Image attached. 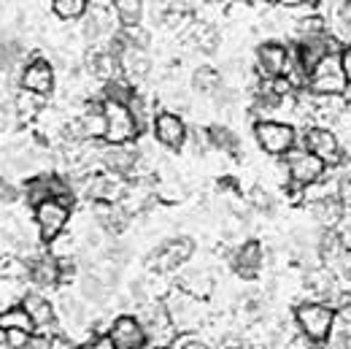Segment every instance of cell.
Here are the masks:
<instances>
[{
    "instance_id": "6da1fadb",
    "label": "cell",
    "mask_w": 351,
    "mask_h": 349,
    "mask_svg": "<svg viewBox=\"0 0 351 349\" xmlns=\"http://www.w3.org/2000/svg\"><path fill=\"white\" fill-rule=\"evenodd\" d=\"M135 317L141 319L143 330H146V339L149 344L157 349H168L173 347V341L178 339V330L171 322V314L162 301H154V298H146V301H138L135 306Z\"/></svg>"
},
{
    "instance_id": "7a4b0ae2",
    "label": "cell",
    "mask_w": 351,
    "mask_h": 349,
    "mask_svg": "<svg viewBox=\"0 0 351 349\" xmlns=\"http://www.w3.org/2000/svg\"><path fill=\"white\" fill-rule=\"evenodd\" d=\"M292 319H295V325L306 333L311 341L322 344L332 333V328H335V308L330 304H324V301H308V298H303L292 308Z\"/></svg>"
},
{
    "instance_id": "3957f363",
    "label": "cell",
    "mask_w": 351,
    "mask_h": 349,
    "mask_svg": "<svg viewBox=\"0 0 351 349\" xmlns=\"http://www.w3.org/2000/svg\"><path fill=\"white\" fill-rule=\"evenodd\" d=\"M165 308L171 314V322L176 325L178 333H200V328L208 322V311H206V301L186 295L184 290L173 287L165 295Z\"/></svg>"
},
{
    "instance_id": "277c9868",
    "label": "cell",
    "mask_w": 351,
    "mask_h": 349,
    "mask_svg": "<svg viewBox=\"0 0 351 349\" xmlns=\"http://www.w3.org/2000/svg\"><path fill=\"white\" fill-rule=\"evenodd\" d=\"M254 141L267 157H284L300 144V133L295 125L281 122V120H257L252 125Z\"/></svg>"
},
{
    "instance_id": "5b68a950",
    "label": "cell",
    "mask_w": 351,
    "mask_h": 349,
    "mask_svg": "<svg viewBox=\"0 0 351 349\" xmlns=\"http://www.w3.org/2000/svg\"><path fill=\"white\" fill-rule=\"evenodd\" d=\"M300 146H306L308 152H313L327 168H341L346 163L343 155V141L335 128H319L311 125L306 131H300Z\"/></svg>"
},
{
    "instance_id": "8992f818",
    "label": "cell",
    "mask_w": 351,
    "mask_h": 349,
    "mask_svg": "<svg viewBox=\"0 0 351 349\" xmlns=\"http://www.w3.org/2000/svg\"><path fill=\"white\" fill-rule=\"evenodd\" d=\"M295 63V49L284 41H263L254 49V74L260 79H284Z\"/></svg>"
},
{
    "instance_id": "52a82bcc",
    "label": "cell",
    "mask_w": 351,
    "mask_h": 349,
    "mask_svg": "<svg viewBox=\"0 0 351 349\" xmlns=\"http://www.w3.org/2000/svg\"><path fill=\"white\" fill-rule=\"evenodd\" d=\"M119 19L114 16L111 5H89L87 14L82 16V38L92 46H111L119 36Z\"/></svg>"
},
{
    "instance_id": "ba28073f",
    "label": "cell",
    "mask_w": 351,
    "mask_h": 349,
    "mask_svg": "<svg viewBox=\"0 0 351 349\" xmlns=\"http://www.w3.org/2000/svg\"><path fill=\"white\" fill-rule=\"evenodd\" d=\"M73 217V203L62 201V198H49L44 203H38L33 209V219H36V230L41 236V241H54L57 236H62L71 225Z\"/></svg>"
},
{
    "instance_id": "9c48e42d",
    "label": "cell",
    "mask_w": 351,
    "mask_h": 349,
    "mask_svg": "<svg viewBox=\"0 0 351 349\" xmlns=\"http://www.w3.org/2000/svg\"><path fill=\"white\" fill-rule=\"evenodd\" d=\"M306 89L313 92V95H346L349 79H346V74H343V68H341L338 52L327 54L324 60H319V63L311 68Z\"/></svg>"
},
{
    "instance_id": "30bf717a",
    "label": "cell",
    "mask_w": 351,
    "mask_h": 349,
    "mask_svg": "<svg viewBox=\"0 0 351 349\" xmlns=\"http://www.w3.org/2000/svg\"><path fill=\"white\" fill-rule=\"evenodd\" d=\"M313 11L324 22V30L335 44H351V3H346V0H313Z\"/></svg>"
},
{
    "instance_id": "8fae6325",
    "label": "cell",
    "mask_w": 351,
    "mask_h": 349,
    "mask_svg": "<svg viewBox=\"0 0 351 349\" xmlns=\"http://www.w3.org/2000/svg\"><path fill=\"white\" fill-rule=\"evenodd\" d=\"M106 109V135L103 144H135L141 128L132 117L128 103H114V100H103Z\"/></svg>"
},
{
    "instance_id": "7c38bea8",
    "label": "cell",
    "mask_w": 351,
    "mask_h": 349,
    "mask_svg": "<svg viewBox=\"0 0 351 349\" xmlns=\"http://www.w3.org/2000/svg\"><path fill=\"white\" fill-rule=\"evenodd\" d=\"M82 192L87 198V203H122L130 184L125 176H117L111 171H100V174H89L84 181H82Z\"/></svg>"
},
{
    "instance_id": "4fadbf2b",
    "label": "cell",
    "mask_w": 351,
    "mask_h": 349,
    "mask_svg": "<svg viewBox=\"0 0 351 349\" xmlns=\"http://www.w3.org/2000/svg\"><path fill=\"white\" fill-rule=\"evenodd\" d=\"M281 160H284V168H287V176H289L292 187H306L311 181H316L319 176L327 174V166L313 152H308L306 146H300V144L292 152H287Z\"/></svg>"
},
{
    "instance_id": "5bb4252c",
    "label": "cell",
    "mask_w": 351,
    "mask_h": 349,
    "mask_svg": "<svg viewBox=\"0 0 351 349\" xmlns=\"http://www.w3.org/2000/svg\"><path fill=\"white\" fill-rule=\"evenodd\" d=\"M230 265L235 268V273L246 282H254L257 276H263L267 268V247L257 238H243L232 255H230Z\"/></svg>"
},
{
    "instance_id": "9a60e30c",
    "label": "cell",
    "mask_w": 351,
    "mask_h": 349,
    "mask_svg": "<svg viewBox=\"0 0 351 349\" xmlns=\"http://www.w3.org/2000/svg\"><path fill=\"white\" fill-rule=\"evenodd\" d=\"M152 138L162 146V149H171V152H178L186 146V138H189V128L184 122V117L178 111H157L154 120H152Z\"/></svg>"
},
{
    "instance_id": "2e32d148",
    "label": "cell",
    "mask_w": 351,
    "mask_h": 349,
    "mask_svg": "<svg viewBox=\"0 0 351 349\" xmlns=\"http://www.w3.org/2000/svg\"><path fill=\"white\" fill-rule=\"evenodd\" d=\"M111 49H114V52H117V57H119L122 76L130 82L132 87H135V85H141V82L152 74V57H149V52H146L143 46L128 44V41H122V38L117 36V41L111 44Z\"/></svg>"
},
{
    "instance_id": "e0dca14e",
    "label": "cell",
    "mask_w": 351,
    "mask_h": 349,
    "mask_svg": "<svg viewBox=\"0 0 351 349\" xmlns=\"http://www.w3.org/2000/svg\"><path fill=\"white\" fill-rule=\"evenodd\" d=\"M97 160L106 171L117 176H125L132 179L138 176V160H141V152L135 144H103L97 149Z\"/></svg>"
},
{
    "instance_id": "ac0fdd59",
    "label": "cell",
    "mask_w": 351,
    "mask_h": 349,
    "mask_svg": "<svg viewBox=\"0 0 351 349\" xmlns=\"http://www.w3.org/2000/svg\"><path fill=\"white\" fill-rule=\"evenodd\" d=\"M195 255V241L186 238V236H178V238H171L165 244H160L154 252H152V265L154 271L160 273H178L186 262L192 260Z\"/></svg>"
},
{
    "instance_id": "d6986e66",
    "label": "cell",
    "mask_w": 351,
    "mask_h": 349,
    "mask_svg": "<svg viewBox=\"0 0 351 349\" xmlns=\"http://www.w3.org/2000/svg\"><path fill=\"white\" fill-rule=\"evenodd\" d=\"M54 82H57V74H54V65L46 57H33L19 71V87L30 89L41 98H49L54 92Z\"/></svg>"
},
{
    "instance_id": "ffe728a7",
    "label": "cell",
    "mask_w": 351,
    "mask_h": 349,
    "mask_svg": "<svg viewBox=\"0 0 351 349\" xmlns=\"http://www.w3.org/2000/svg\"><path fill=\"white\" fill-rule=\"evenodd\" d=\"M106 333L114 339V344L119 349H143L149 344L146 339V330L141 325V319L135 314H119L108 322Z\"/></svg>"
},
{
    "instance_id": "44dd1931",
    "label": "cell",
    "mask_w": 351,
    "mask_h": 349,
    "mask_svg": "<svg viewBox=\"0 0 351 349\" xmlns=\"http://www.w3.org/2000/svg\"><path fill=\"white\" fill-rule=\"evenodd\" d=\"M84 68H87L89 76L95 82H100V85H108V82L122 76L119 57H117V52L111 46H92L87 52V57H84Z\"/></svg>"
},
{
    "instance_id": "7402d4cb",
    "label": "cell",
    "mask_w": 351,
    "mask_h": 349,
    "mask_svg": "<svg viewBox=\"0 0 351 349\" xmlns=\"http://www.w3.org/2000/svg\"><path fill=\"white\" fill-rule=\"evenodd\" d=\"M176 287L184 290L186 295L192 298H200V301H208L217 290V279L208 268H181L178 276H176Z\"/></svg>"
},
{
    "instance_id": "603a6c76",
    "label": "cell",
    "mask_w": 351,
    "mask_h": 349,
    "mask_svg": "<svg viewBox=\"0 0 351 349\" xmlns=\"http://www.w3.org/2000/svg\"><path fill=\"white\" fill-rule=\"evenodd\" d=\"M27 279L36 284V287H44V290H54L57 284H62V265L60 260L46 252V255H38L27 262Z\"/></svg>"
},
{
    "instance_id": "cb8c5ba5",
    "label": "cell",
    "mask_w": 351,
    "mask_h": 349,
    "mask_svg": "<svg viewBox=\"0 0 351 349\" xmlns=\"http://www.w3.org/2000/svg\"><path fill=\"white\" fill-rule=\"evenodd\" d=\"M19 304L25 306V311L30 314L33 325H36V333H46L49 328H57V306L51 304L46 295L41 293H25Z\"/></svg>"
},
{
    "instance_id": "d4e9b609",
    "label": "cell",
    "mask_w": 351,
    "mask_h": 349,
    "mask_svg": "<svg viewBox=\"0 0 351 349\" xmlns=\"http://www.w3.org/2000/svg\"><path fill=\"white\" fill-rule=\"evenodd\" d=\"M306 212H308L311 225H313L316 230H332V227H338V222L346 214V209L341 206L338 198H327V201H322V203L306 206Z\"/></svg>"
},
{
    "instance_id": "484cf974",
    "label": "cell",
    "mask_w": 351,
    "mask_h": 349,
    "mask_svg": "<svg viewBox=\"0 0 351 349\" xmlns=\"http://www.w3.org/2000/svg\"><path fill=\"white\" fill-rule=\"evenodd\" d=\"M208 141H211V149L221 152L224 157L241 160V155H243V144L230 125H208Z\"/></svg>"
},
{
    "instance_id": "4316f807",
    "label": "cell",
    "mask_w": 351,
    "mask_h": 349,
    "mask_svg": "<svg viewBox=\"0 0 351 349\" xmlns=\"http://www.w3.org/2000/svg\"><path fill=\"white\" fill-rule=\"evenodd\" d=\"M186 38H189V44L195 46L197 52H203V54H214L221 44V33L211 22H192L186 27Z\"/></svg>"
},
{
    "instance_id": "83f0119b",
    "label": "cell",
    "mask_w": 351,
    "mask_h": 349,
    "mask_svg": "<svg viewBox=\"0 0 351 349\" xmlns=\"http://www.w3.org/2000/svg\"><path fill=\"white\" fill-rule=\"evenodd\" d=\"M11 98H14V111H16V120L19 122H33V120H38L44 114L46 98H41V95L19 87Z\"/></svg>"
},
{
    "instance_id": "f1b7e54d",
    "label": "cell",
    "mask_w": 351,
    "mask_h": 349,
    "mask_svg": "<svg viewBox=\"0 0 351 349\" xmlns=\"http://www.w3.org/2000/svg\"><path fill=\"white\" fill-rule=\"evenodd\" d=\"M221 85H224L221 74L217 68H211V65H200V68L192 74V89H195L200 98H214L221 89Z\"/></svg>"
},
{
    "instance_id": "f546056e",
    "label": "cell",
    "mask_w": 351,
    "mask_h": 349,
    "mask_svg": "<svg viewBox=\"0 0 351 349\" xmlns=\"http://www.w3.org/2000/svg\"><path fill=\"white\" fill-rule=\"evenodd\" d=\"M0 330H25V333H36V325L30 319V314L25 311V306H8L0 311Z\"/></svg>"
},
{
    "instance_id": "4dcf8cb0",
    "label": "cell",
    "mask_w": 351,
    "mask_h": 349,
    "mask_svg": "<svg viewBox=\"0 0 351 349\" xmlns=\"http://www.w3.org/2000/svg\"><path fill=\"white\" fill-rule=\"evenodd\" d=\"M111 11L122 27H135L143 22V0H111Z\"/></svg>"
},
{
    "instance_id": "1f68e13d",
    "label": "cell",
    "mask_w": 351,
    "mask_h": 349,
    "mask_svg": "<svg viewBox=\"0 0 351 349\" xmlns=\"http://www.w3.org/2000/svg\"><path fill=\"white\" fill-rule=\"evenodd\" d=\"M92 5L89 0H51V11L57 19L62 22H76L87 14V8Z\"/></svg>"
},
{
    "instance_id": "d6a6232c",
    "label": "cell",
    "mask_w": 351,
    "mask_h": 349,
    "mask_svg": "<svg viewBox=\"0 0 351 349\" xmlns=\"http://www.w3.org/2000/svg\"><path fill=\"white\" fill-rule=\"evenodd\" d=\"M330 306L335 308V328L351 333V290H341Z\"/></svg>"
},
{
    "instance_id": "836d02e7",
    "label": "cell",
    "mask_w": 351,
    "mask_h": 349,
    "mask_svg": "<svg viewBox=\"0 0 351 349\" xmlns=\"http://www.w3.org/2000/svg\"><path fill=\"white\" fill-rule=\"evenodd\" d=\"M49 252H51L57 260H68V258L76 255V238H73L71 233H62V236H57L54 241H49Z\"/></svg>"
},
{
    "instance_id": "e575fe53",
    "label": "cell",
    "mask_w": 351,
    "mask_h": 349,
    "mask_svg": "<svg viewBox=\"0 0 351 349\" xmlns=\"http://www.w3.org/2000/svg\"><path fill=\"white\" fill-rule=\"evenodd\" d=\"M217 349H257V344L246 333H221Z\"/></svg>"
},
{
    "instance_id": "d590c367",
    "label": "cell",
    "mask_w": 351,
    "mask_h": 349,
    "mask_svg": "<svg viewBox=\"0 0 351 349\" xmlns=\"http://www.w3.org/2000/svg\"><path fill=\"white\" fill-rule=\"evenodd\" d=\"M319 349H351V333L341 330V328H332V333L319 344Z\"/></svg>"
},
{
    "instance_id": "8d00e7d4",
    "label": "cell",
    "mask_w": 351,
    "mask_h": 349,
    "mask_svg": "<svg viewBox=\"0 0 351 349\" xmlns=\"http://www.w3.org/2000/svg\"><path fill=\"white\" fill-rule=\"evenodd\" d=\"M16 111H14V98H0V133L11 131L16 125Z\"/></svg>"
},
{
    "instance_id": "74e56055",
    "label": "cell",
    "mask_w": 351,
    "mask_h": 349,
    "mask_svg": "<svg viewBox=\"0 0 351 349\" xmlns=\"http://www.w3.org/2000/svg\"><path fill=\"white\" fill-rule=\"evenodd\" d=\"M173 349H217V347H211L197 333H178V339L173 341Z\"/></svg>"
},
{
    "instance_id": "f35d334b",
    "label": "cell",
    "mask_w": 351,
    "mask_h": 349,
    "mask_svg": "<svg viewBox=\"0 0 351 349\" xmlns=\"http://www.w3.org/2000/svg\"><path fill=\"white\" fill-rule=\"evenodd\" d=\"M341 171V179H338V201H341V206L351 212V171H343V168H338Z\"/></svg>"
},
{
    "instance_id": "ab89813d",
    "label": "cell",
    "mask_w": 351,
    "mask_h": 349,
    "mask_svg": "<svg viewBox=\"0 0 351 349\" xmlns=\"http://www.w3.org/2000/svg\"><path fill=\"white\" fill-rule=\"evenodd\" d=\"M5 333V347L8 349H27L36 333H25V330H3Z\"/></svg>"
},
{
    "instance_id": "60d3db41",
    "label": "cell",
    "mask_w": 351,
    "mask_h": 349,
    "mask_svg": "<svg viewBox=\"0 0 351 349\" xmlns=\"http://www.w3.org/2000/svg\"><path fill=\"white\" fill-rule=\"evenodd\" d=\"M79 349H119V347L114 344V339H111L108 333H95V336H89Z\"/></svg>"
},
{
    "instance_id": "b9f144b4",
    "label": "cell",
    "mask_w": 351,
    "mask_h": 349,
    "mask_svg": "<svg viewBox=\"0 0 351 349\" xmlns=\"http://www.w3.org/2000/svg\"><path fill=\"white\" fill-rule=\"evenodd\" d=\"M19 195V187H14L8 179H0V203H16Z\"/></svg>"
},
{
    "instance_id": "7bdbcfd3",
    "label": "cell",
    "mask_w": 351,
    "mask_h": 349,
    "mask_svg": "<svg viewBox=\"0 0 351 349\" xmlns=\"http://www.w3.org/2000/svg\"><path fill=\"white\" fill-rule=\"evenodd\" d=\"M338 57H341V68H343V74H346V79H349V85H351V44L341 46Z\"/></svg>"
},
{
    "instance_id": "ee69618b",
    "label": "cell",
    "mask_w": 351,
    "mask_h": 349,
    "mask_svg": "<svg viewBox=\"0 0 351 349\" xmlns=\"http://www.w3.org/2000/svg\"><path fill=\"white\" fill-rule=\"evenodd\" d=\"M278 8H287V11H298V8H306L313 0H273Z\"/></svg>"
},
{
    "instance_id": "f6af8a7d",
    "label": "cell",
    "mask_w": 351,
    "mask_h": 349,
    "mask_svg": "<svg viewBox=\"0 0 351 349\" xmlns=\"http://www.w3.org/2000/svg\"><path fill=\"white\" fill-rule=\"evenodd\" d=\"M241 3H246V5H267V3H273V0H241Z\"/></svg>"
},
{
    "instance_id": "bcb514c9",
    "label": "cell",
    "mask_w": 351,
    "mask_h": 349,
    "mask_svg": "<svg viewBox=\"0 0 351 349\" xmlns=\"http://www.w3.org/2000/svg\"><path fill=\"white\" fill-rule=\"evenodd\" d=\"M211 3H217V5H232L235 0H211Z\"/></svg>"
},
{
    "instance_id": "7dc6e473",
    "label": "cell",
    "mask_w": 351,
    "mask_h": 349,
    "mask_svg": "<svg viewBox=\"0 0 351 349\" xmlns=\"http://www.w3.org/2000/svg\"><path fill=\"white\" fill-rule=\"evenodd\" d=\"M0 349H8L5 347V333H3V330H0Z\"/></svg>"
},
{
    "instance_id": "c3c4849f",
    "label": "cell",
    "mask_w": 351,
    "mask_h": 349,
    "mask_svg": "<svg viewBox=\"0 0 351 349\" xmlns=\"http://www.w3.org/2000/svg\"><path fill=\"white\" fill-rule=\"evenodd\" d=\"M346 103L351 106V85H349V89H346Z\"/></svg>"
},
{
    "instance_id": "681fc988",
    "label": "cell",
    "mask_w": 351,
    "mask_h": 349,
    "mask_svg": "<svg viewBox=\"0 0 351 349\" xmlns=\"http://www.w3.org/2000/svg\"><path fill=\"white\" fill-rule=\"evenodd\" d=\"M143 349H157V347H152V344H146V347H143Z\"/></svg>"
},
{
    "instance_id": "f907efd6",
    "label": "cell",
    "mask_w": 351,
    "mask_h": 349,
    "mask_svg": "<svg viewBox=\"0 0 351 349\" xmlns=\"http://www.w3.org/2000/svg\"><path fill=\"white\" fill-rule=\"evenodd\" d=\"M346 3H351V0H346Z\"/></svg>"
},
{
    "instance_id": "816d5d0a",
    "label": "cell",
    "mask_w": 351,
    "mask_h": 349,
    "mask_svg": "<svg viewBox=\"0 0 351 349\" xmlns=\"http://www.w3.org/2000/svg\"><path fill=\"white\" fill-rule=\"evenodd\" d=\"M168 349H173V347H168Z\"/></svg>"
}]
</instances>
